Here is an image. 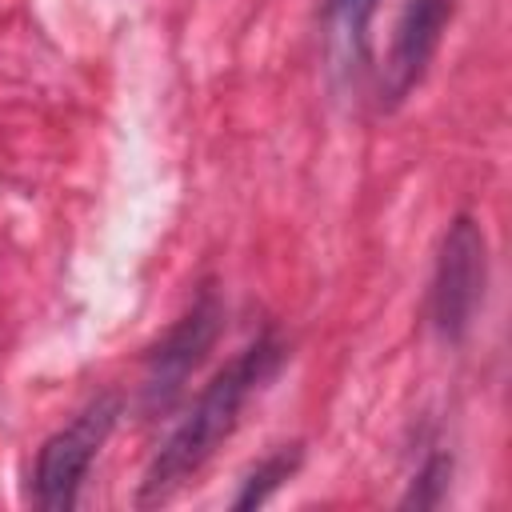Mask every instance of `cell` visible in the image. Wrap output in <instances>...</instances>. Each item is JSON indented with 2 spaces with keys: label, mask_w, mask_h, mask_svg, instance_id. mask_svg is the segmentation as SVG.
I'll return each mask as SVG.
<instances>
[{
  "label": "cell",
  "mask_w": 512,
  "mask_h": 512,
  "mask_svg": "<svg viewBox=\"0 0 512 512\" xmlns=\"http://www.w3.org/2000/svg\"><path fill=\"white\" fill-rule=\"evenodd\" d=\"M448 480H452V456L436 452V456H428L420 464V472H416V480H412V488H408V496L400 504L404 508H436L444 500V492H448Z\"/></svg>",
  "instance_id": "ba28073f"
},
{
  "label": "cell",
  "mask_w": 512,
  "mask_h": 512,
  "mask_svg": "<svg viewBox=\"0 0 512 512\" xmlns=\"http://www.w3.org/2000/svg\"><path fill=\"white\" fill-rule=\"evenodd\" d=\"M116 420H120V396L116 392H100L60 432H52L40 444L36 468H32V504L36 508L68 512V508L80 504L84 476H88L92 460L100 456V448L108 444Z\"/></svg>",
  "instance_id": "7a4b0ae2"
},
{
  "label": "cell",
  "mask_w": 512,
  "mask_h": 512,
  "mask_svg": "<svg viewBox=\"0 0 512 512\" xmlns=\"http://www.w3.org/2000/svg\"><path fill=\"white\" fill-rule=\"evenodd\" d=\"M220 324H224V304H220L216 288H204L192 300V308L164 332V340L144 360V376H140V412L144 416H164L180 400L188 376L212 352Z\"/></svg>",
  "instance_id": "277c9868"
},
{
  "label": "cell",
  "mask_w": 512,
  "mask_h": 512,
  "mask_svg": "<svg viewBox=\"0 0 512 512\" xmlns=\"http://www.w3.org/2000/svg\"><path fill=\"white\" fill-rule=\"evenodd\" d=\"M452 20V0H404L396 28H392V44H388V60L380 72V108H400L424 80L444 28Z\"/></svg>",
  "instance_id": "5b68a950"
},
{
  "label": "cell",
  "mask_w": 512,
  "mask_h": 512,
  "mask_svg": "<svg viewBox=\"0 0 512 512\" xmlns=\"http://www.w3.org/2000/svg\"><path fill=\"white\" fill-rule=\"evenodd\" d=\"M372 16L376 0H324V56L332 84L356 88L372 60Z\"/></svg>",
  "instance_id": "8992f818"
},
{
  "label": "cell",
  "mask_w": 512,
  "mask_h": 512,
  "mask_svg": "<svg viewBox=\"0 0 512 512\" xmlns=\"http://www.w3.org/2000/svg\"><path fill=\"white\" fill-rule=\"evenodd\" d=\"M484 284H488L484 228L472 216H456L444 228L432 284H428V320L440 332V340L456 344L468 336L476 308L484 304Z\"/></svg>",
  "instance_id": "3957f363"
},
{
  "label": "cell",
  "mask_w": 512,
  "mask_h": 512,
  "mask_svg": "<svg viewBox=\"0 0 512 512\" xmlns=\"http://www.w3.org/2000/svg\"><path fill=\"white\" fill-rule=\"evenodd\" d=\"M300 460H304V444H284V448L268 452V456L240 480V492L232 496V508L244 512V508L268 504V500L276 496V488H280L284 480H292V472L300 468Z\"/></svg>",
  "instance_id": "52a82bcc"
},
{
  "label": "cell",
  "mask_w": 512,
  "mask_h": 512,
  "mask_svg": "<svg viewBox=\"0 0 512 512\" xmlns=\"http://www.w3.org/2000/svg\"><path fill=\"white\" fill-rule=\"evenodd\" d=\"M280 360H284V344L276 340V332H260L204 384V392L192 400V408L180 416V424L168 432V440L152 456L140 480V492H136L140 508H156L172 500L212 460V452L240 424L244 404L276 376Z\"/></svg>",
  "instance_id": "6da1fadb"
}]
</instances>
